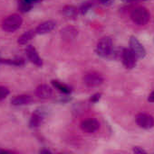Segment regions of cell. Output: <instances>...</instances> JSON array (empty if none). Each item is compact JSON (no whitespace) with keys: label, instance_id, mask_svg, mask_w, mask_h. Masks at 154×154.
Here are the masks:
<instances>
[{"label":"cell","instance_id":"1","mask_svg":"<svg viewBox=\"0 0 154 154\" xmlns=\"http://www.w3.org/2000/svg\"><path fill=\"white\" fill-rule=\"evenodd\" d=\"M23 23V19L19 14H14L6 18H5L2 22V28L4 31L7 32H14L17 29L20 28Z\"/></svg>","mask_w":154,"mask_h":154},{"label":"cell","instance_id":"2","mask_svg":"<svg viewBox=\"0 0 154 154\" xmlns=\"http://www.w3.org/2000/svg\"><path fill=\"white\" fill-rule=\"evenodd\" d=\"M150 17L151 15L149 11L143 6L134 8L131 13V18L137 25H145L149 22Z\"/></svg>","mask_w":154,"mask_h":154},{"label":"cell","instance_id":"3","mask_svg":"<svg viewBox=\"0 0 154 154\" xmlns=\"http://www.w3.org/2000/svg\"><path fill=\"white\" fill-rule=\"evenodd\" d=\"M112 48H113L112 38L109 36H105V37H103L97 43L96 52L101 57H106L107 55L110 54Z\"/></svg>","mask_w":154,"mask_h":154},{"label":"cell","instance_id":"4","mask_svg":"<svg viewBox=\"0 0 154 154\" xmlns=\"http://www.w3.org/2000/svg\"><path fill=\"white\" fill-rule=\"evenodd\" d=\"M84 81L85 85L89 88H95L103 84V76L96 71H90L84 76Z\"/></svg>","mask_w":154,"mask_h":154},{"label":"cell","instance_id":"5","mask_svg":"<svg viewBox=\"0 0 154 154\" xmlns=\"http://www.w3.org/2000/svg\"><path fill=\"white\" fill-rule=\"evenodd\" d=\"M130 46H131V51L133 52V54L136 56L138 59H143L146 55V51L143 44L138 41L137 38L134 36H132L130 39Z\"/></svg>","mask_w":154,"mask_h":154},{"label":"cell","instance_id":"6","mask_svg":"<svg viewBox=\"0 0 154 154\" xmlns=\"http://www.w3.org/2000/svg\"><path fill=\"white\" fill-rule=\"evenodd\" d=\"M136 56L133 54V52L129 49H123L122 52V60L123 62V65L126 69H132L136 65Z\"/></svg>","mask_w":154,"mask_h":154},{"label":"cell","instance_id":"7","mask_svg":"<svg viewBox=\"0 0 154 154\" xmlns=\"http://www.w3.org/2000/svg\"><path fill=\"white\" fill-rule=\"evenodd\" d=\"M136 123L143 129H151L154 126V118L148 114L141 113L136 116Z\"/></svg>","mask_w":154,"mask_h":154},{"label":"cell","instance_id":"8","mask_svg":"<svg viewBox=\"0 0 154 154\" xmlns=\"http://www.w3.org/2000/svg\"><path fill=\"white\" fill-rule=\"evenodd\" d=\"M100 127V124L96 119L90 118L83 121L81 123V129L87 134H93L96 132Z\"/></svg>","mask_w":154,"mask_h":154},{"label":"cell","instance_id":"9","mask_svg":"<svg viewBox=\"0 0 154 154\" xmlns=\"http://www.w3.org/2000/svg\"><path fill=\"white\" fill-rule=\"evenodd\" d=\"M25 52H26V55H27V58L28 60L34 63V65L38 66V67H41L43 65V60L42 59L40 58L38 52L36 51L35 48L32 45H28L25 49Z\"/></svg>","mask_w":154,"mask_h":154},{"label":"cell","instance_id":"10","mask_svg":"<svg viewBox=\"0 0 154 154\" xmlns=\"http://www.w3.org/2000/svg\"><path fill=\"white\" fill-rule=\"evenodd\" d=\"M56 23L54 21L49 20V21H45L42 23H40L36 29H35V32L36 34H45L50 32L51 31H53L55 28Z\"/></svg>","mask_w":154,"mask_h":154},{"label":"cell","instance_id":"11","mask_svg":"<svg viewBox=\"0 0 154 154\" xmlns=\"http://www.w3.org/2000/svg\"><path fill=\"white\" fill-rule=\"evenodd\" d=\"M52 94H53L52 88L48 85H45V84L38 86L35 89V95L42 99L49 98L52 96Z\"/></svg>","mask_w":154,"mask_h":154},{"label":"cell","instance_id":"12","mask_svg":"<svg viewBox=\"0 0 154 154\" xmlns=\"http://www.w3.org/2000/svg\"><path fill=\"white\" fill-rule=\"evenodd\" d=\"M77 34H78V31L74 27H73V26L64 27L61 31L62 38L64 40H65V41H72V40L75 39Z\"/></svg>","mask_w":154,"mask_h":154},{"label":"cell","instance_id":"13","mask_svg":"<svg viewBox=\"0 0 154 154\" xmlns=\"http://www.w3.org/2000/svg\"><path fill=\"white\" fill-rule=\"evenodd\" d=\"M33 101V98L31 96L29 95H20V96H16L15 97H14L11 101L12 105L14 106H25V105H28Z\"/></svg>","mask_w":154,"mask_h":154},{"label":"cell","instance_id":"14","mask_svg":"<svg viewBox=\"0 0 154 154\" xmlns=\"http://www.w3.org/2000/svg\"><path fill=\"white\" fill-rule=\"evenodd\" d=\"M62 14L68 19H75L78 14V10L74 5H65L62 9Z\"/></svg>","mask_w":154,"mask_h":154},{"label":"cell","instance_id":"15","mask_svg":"<svg viewBox=\"0 0 154 154\" xmlns=\"http://www.w3.org/2000/svg\"><path fill=\"white\" fill-rule=\"evenodd\" d=\"M36 32H35V30H29L27 31L26 32L23 33L17 40V42L21 45H25L28 42H30L34 36H35Z\"/></svg>","mask_w":154,"mask_h":154},{"label":"cell","instance_id":"16","mask_svg":"<svg viewBox=\"0 0 154 154\" xmlns=\"http://www.w3.org/2000/svg\"><path fill=\"white\" fill-rule=\"evenodd\" d=\"M43 120H44L43 114L40 113L39 111H36L31 116V119H30V126L31 127H37V126H39L42 124Z\"/></svg>","mask_w":154,"mask_h":154},{"label":"cell","instance_id":"17","mask_svg":"<svg viewBox=\"0 0 154 154\" xmlns=\"http://www.w3.org/2000/svg\"><path fill=\"white\" fill-rule=\"evenodd\" d=\"M52 84H53V86H54L56 89H58L60 92H62V93H64V94H69V93H71V91H72L70 87H68L67 85H65V84H64V83H62V82H60V81L53 80V81H52Z\"/></svg>","mask_w":154,"mask_h":154},{"label":"cell","instance_id":"18","mask_svg":"<svg viewBox=\"0 0 154 154\" xmlns=\"http://www.w3.org/2000/svg\"><path fill=\"white\" fill-rule=\"evenodd\" d=\"M0 63L8 64V65H15V66H21L24 64L23 59H14V60H3L0 59Z\"/></svg>","mask_w":154,"mask_h":154},{"label":"cell","instance_id":"19","mask_svg":"<svg viewBox=\"0 0 154 154\" xmlns=\"http://www.w3.org/2000/svg\"><path fill=\"white\" fill-rule=\"evenodd\" d=\"M32 5H33L32 4L26 2L25 0H20L18 4V8L22 12H27L32 8Z\"/></svg>","mask_w":154,"mask_h":154},{"label":"cell","instance_id":"20","mask_svg":"<svg viewBox=\"0 0 154 154\" xmlns=\"http://www.w3.org/2000/svg\"><path fill=\"white\" fill-rule=\"evenodd\" d=\"M93 1H89V2H86V3H84L83 5H82V7H81V9H80V11H81V13L83 14H86L87 13V11L91 8V6L93 5Z\"/></svg>","mask_w":154,"mask_h":154},{"label":"cell","instance_id":"21","mask_svg":"<svg viewBox=\"0 0 154 154\" xmlns=\"http://www.w3.org/2000/svg\"><path fill=\"white\" fill-rule=\"evenodd\" d=\"M9 94V89L5 87L0 86V100L5 98Z\"/></svg>","mask_w":154,"mask_h":154},{"label":"cell","instance_id":"22","mask_svg":"<svg viewBox=\"0 0 154 154\" xmlns=\"http://www.w3.org/2000/svg\"><path fill=\"white\" fill-rule=\"evenodd\" d=\"M100 97H101V94L100 93H97V94H95V95H93L92 97H91V102H93V103H95V102H97L99 99H100Z\"/></svg>","mask_w":154,"mask_h":154},{"label":"cell","instance_id":"23","mask_svg":"<svg viewBox=\"0 0 154 154\" xmlns=\"http://www.w3.org/2000/svg\"><path fill=\"white\" fill-rule=\"evenodd\" d=\"M133 152L134 153H146V152L143 149H141L140 147H134L133 148Z\"/></svg>","mask_w":154,"mask_h":154},{"label":"cell","instance_id":"24","mask_svg":"<svg viewBox=\"0 0 154 154\" xmlns=\"http://www.w3.org/2000/svg\"><path fill=\"white\" fill-rule=\"evenodd\" d=\"M102 4H103V5H110V4H112L114 0H99Z\"/></svg>","mask_w":154,"mask_h":154},{"label":"cell","instance_id":"25","mask_svg":"<svg viewBox=\"0 0 154 154\" xmlns=\"http://www.w3.org/2000/svg\"><path fill=\"white\" fill-rule=\"evenodd\" d=\"M148 101L149 102H154V91L149 96V97H148Z\"/></svg>","mask_w":154,"mask_h":154},{"label":"cell","instance_id":"26","mask_svg":"<svg viewBox=\"0 0 154 154\" xmlns=\"http://www.w3.org/2000/svg\"><path fill=\"white\" fill-rule=\"evenodd\" d=\"M25 1L33 5L34 3H36V2H38V1H41V0H25Z\"/></svg>","mask_w":154,"mask_h":154},{"label":"cell","instance_id":"27","mask_svg":"<svg viewBox=\"0 0 154 154\" xmlns=\"http://www.w3.org/2000/svg\"><path fill=\"white\" fill-rule=\"evenodd\" d=\"M43 152H46V153H50L51 152H50V151H47V150H45V151H41V153H43Z\"/></svg>","mask_w":154,"mask_h":154},{"label":"cell","instance_id":"28","mask_svg":"<svg viewBox=\"0 0 154 154\" xmlns=\"http://www.w3.org/2000/svg\"><path fill=\"white\" fill-rule=\"evenodd\" d=\"M123 1H125V2H132V1H134V0H123Z\"/></svg>","mask_w":154,"mask_h":154}]
</instances>
